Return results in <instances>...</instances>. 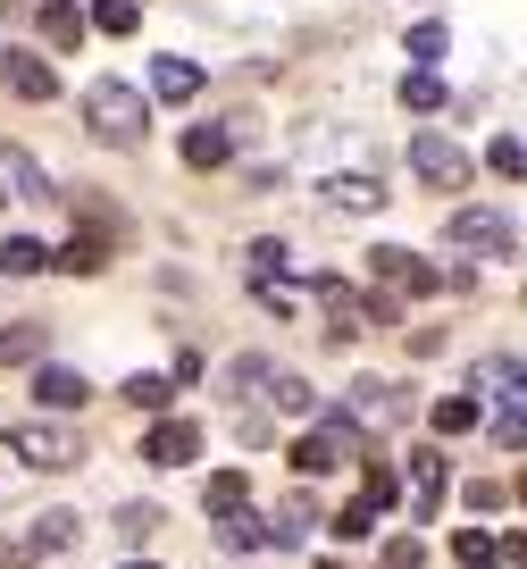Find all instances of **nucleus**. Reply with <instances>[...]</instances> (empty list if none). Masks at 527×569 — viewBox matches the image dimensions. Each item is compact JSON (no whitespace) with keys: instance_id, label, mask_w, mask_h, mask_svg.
<instances>
[{"instance_id":"nucleus-20","label":"nucleus","mask_w":527,"mask_h":569,"mask_svg":"<svg viewBox=\"0 0 527 569\" xmlns=\"http://www.w3.org/2000/svg\"><path fill=\"white\" fill-rule=\"evenodd\" d=\"M327 201H335V210H377V201H386V184H369V177H327Z\"/></svg>"},{"instance_id":"nucleus-32","label":"nucleus","mask_w":527,"mask_h":569,"mask_svg":"<svg viewBox=\"0 0 527 569\" xmlns=\"http://www.w3.org/2000/svg\"><path fill=\"white\" fill-rule=\"evenodd\" d=\"M494 445H503V452H527V410H519V402L494 410Z\"/></svg>"},{"instance_id":"nucleus-29","label":"nucleus","mask_w":527,"mask_h":569,"mask_svg":"<svg viewBox=\"0 0 527 569\" xmlns=\"http://www.w3.org/2000/svg\"><path fill=\"white\" fill-rule=\"evenodd\" d=\"M444 51H453V34H444L436 18H427V26H410V59H419V68H436Z\"/></svg>"},{"instance_id":"nucleus-33","label":"nucleus","mask_w":527,"mask_h":569,"mask_svg":"<svg viewBox=\"0 0 527 569\" xmlns=\"http://www.w3.org/2000/svg\"><path fill=\"white\" fill-rule=\"evenodd\" d=\"M268 402H277V410H310V386H301V377H268Z\"/></svg>"},{"instance_id":"nucleus-8","label":"nucleus","mask_w":527,"mask_h":569,"mask_svg":"<svg viewBox=\"0 0 527 569\" xmlns=\"http://www.w3.org/2000/svg\"><path fill=\"white\" fill-rule=\"evenodd\" d=\"M201 511H210V519L251 511V478H243V469H210V478H201Z\"/></svg>"},{"instance_id":"nucleus-25","label":"nucleus","mask_w":527,"mask_h":569,"mask_svg":"<svg viewBox=\"0 0 527 569\" xmlns=\"http://www.w3.org/2000/svg\"><path fill=\"white\" fill-rule=\"evenodd\" d=\"M126 402H142V410H168V402H176V377H159V369L126 377Z\"/></svg>"},{"instance_id":"nucleus-1","label":"nucleus","mask_w":527,"mask_h":569,"mask_svg":"<svg viewBox=\"0 0 527 569\" xmlns=\"http://www.w3.org/2000/svg\"><path fill=\"white\" fill-rule=\"evenodd\" d=\"M84 118H92V134L118 142V151H135V142H142V101H135V84H92V92H84Z\"/></svg>"},{"instance_id":"nucleus-21","label":"nucleus","mask_w":527,"mask_h":569,"mask_svg":"<svg viewBox=\"0 0 527 569\" xmlns=\"http://www.w3.org/2000/svg\"><path fill=\"white\" fill-rule=\"evenodd\" d=\"M453 561H460V569H494V561H503V545H494L486 528H460V536H453Z\"/></svg>"},{"instance_id":"nucleus-38","label":"nucleus","mask_w":527,"mask_h":569,"mask_svg":"<svg viewBox=\"0 0 527 569\" xmlns=\"http://www.w3.org/2000/svg\"><path fill=\"white\" fill-rule=\"evenodd\" d=\"M503 552H510V561H527V536H510V545H503Z\"/></svg>"},{"instance_id":"nucleus-10","label":"nucleus","mask_w":527,"mask_h":569,"mask_svg":"<svg viewBox=\"0 0 527 569\" xmlns=\"http://www.w3.org/2000/svg\"><path fill=\"white\" fill-rule=\"evenodd\" d=\"M84 377H76V369H59V360H42V369H34V402H51V410H84Z\"/></svg>"},{"instance_id":"nucleus-26","label":"nucleus","mask_w":527,"mask_h":569,"mask_svg":"<svg viewBox=\"0 0 527 569\" xmlns=\"http://www.w3.org/2000/svg\"><path fill=\"white\" fill-rule=\"evenodd\" d=\"M101 260H109V243H101V234H76V243L59 251V268H68V277H92Z\"/></svg>"},{"instance_id":"nucleus-4","label":"nucleus","mask_w":527,"mask_h":569,"mask_svg":"<svg viewBox=\"0 0 527 569\" xmlns=\"http://www.w3.org/2000/svg\"><path fill=\"white\" fill-rule=\"evenodd\" d=\"M142 461L151 469H193L201 461V427L193 419H159L151 436H142Z\"/></svg>"},{"instance_id":"nucleus-36","label":"nucleus","mask_w":527,"mask_h":569,"mask_svg":"<svg viewBox=\"0 0 527 569\" xmlns=\"http://www.w3.org/2000/svg\"><path fill=\"white\" fill-rule=\"evenodd\" d=\"M486 377H494V386H519V393H527V360H494Z\"/></svg>"},{"instance_id":"nucleus-37","label":"nucleus","mask_w":527,"mask_h":569,"mask_svg":"<svg viewBox=\"0 0 527 569\" xmlns=\"http://www.w3.org/2000/svg\"><path fill=\"white\" fill-rule=\"evenodd\" d=\"M0 569H34V545H9V536H0Z\"/></svg>"},{"instance_id":"nucleus-34","label":"nucleus","mask_w":527,"mask_h":569,"mask_svg":"<svg viewBox=\"0 0 527 569\" xmlns=\"http://www.w3.org/2000/svg\"><path fill=\"white\" fill-rule=\"evenodd\" d=\"M360 495H377V502L394 511V469H386V461H369V469H360Z\"/></svg>"},{"instance_id":"nucleus-12","label":"nucleus","mask_w":527,"mask_h":569,"mask_svg":"<svg viewBox=\"0 0 527 569\" xmlns=\"http://www.w3.org/2000/svg\"><path fill=\"white\" fill-rule=\"evenodd\" d=\"M34 268H59V251L42 243V234H9V243H0V277H34Z\"/></svg>"},{"instance_id":"nucleus-2","label":"nucleus","mask_w":527,"mask_h":569,"mask_svg":"<svg viewBox=\"0 0 527 569\" xmlns=\"http://www.w3.org/2000/svg\"><path fill=\"white\" fill-rule=\"evenodd\" d=\"M369 277L386 284V293H436L444 268H427L410 243H377V251H369Z\"/></svg>"},{"instance_id":"nucleus-7","label":"nucleus","mask_w":527,"mask_h":569,"mask_svg":"<svg viewBox=\"0 0 527 569\" xmlns=\"http://www.w3.org/2000/svg\"><path fill=\"white\" fill-rule=\"evenodd\" d=\"M0 84L18 92V101H51L59 76H51V59H34V51H0Z\"/></svg>"},{"instance_id":"nucleus-30","label":"nucleus","mask_w":527,"mask_h":569,"mask_svg":"<svg viewBox=\"0 0 527 569\" xmlns=\"http://www.w3.org/2000/svg\"><path fill=\"white\" fill-rule=\"evenodd\" d=\"M486 168H494V177H527V142H519V134H494Z\"/></svg>"},{"instance_id":"nucleus-22","label":"nucleus","mask_w":527,"mask_h":569,"mask_svg":"<svg viewBox=\"0 0 527 569\" xmlns=\"http://www.w3.org/2000/svg\"><path fill=\"white\" fill-rule=\"evenodd\" d=\"M243 268H251V284H277V277H285V243H277V234L243 243Z\"/></svg>"},{"instance_id":"nucleus-31","label":"nucleus","mask_w":527,"mask_h":569,"mask_svg":"<svg viewBox=\"0 0 527 569\" xmlns=\"http://www.w3.org/2000/svg\"><path fill=\"white\" fill-rule=\"evenodd\" d=\"M151 528H159V502H126V511H118V536H126V545H151Z\"/></svg>"},{"instance_id":"nucleus-39","label":"nucleus","mask_w":527,"mask_h":569,"mask_svg":"<svg viewBox=\"0 0 527 569\" xmlns=\"http://www.w3.org/2000/svg\"><path fill=\"white\" fill-rule=\"evenodd\" d=\"M126 569H159V561H126Z\"/></svg>"},{"instance_id":"nucleus-16","label":"nucleus","mask_w":527,"mask_h":569,"mask_svg":"<svg viewBox=\"0 0 527 569\" xmlns=\"http://www.w3.org/2000/svg\"><path fill=\"white\" fill-rule=\"evenodd\" d=\"M0 168H9V177H18V193H51V177H42V160H34V151H26V142H0Z\"/></svg>"},{"instance_id":"nucleus-35","label":"nucleus","mask_w":527,"mask_h":569,"mask_svg":"<svg viewBox=\"0 0 527 569\" xmlns=\"http://www.w3.org/2000/svg\"><path fill=\"white\" fill-rule=\"evenodd\" d=\"M386 569H419V536H394V545H386Z\"/></svg>"},{"instance_id":"nucleus-3","label":"nucleus","mask_w":527,"mask_h":569,"mask_svg":"<svg viewBox=\"0 0 527 569\" xmlns=\"http://www.w3.org/2000/svg\"><path fill=\"white\" fill-rule=\"evenodd\" d=\"M410 168H419L427 184H469V151H460L453 134H436V126L410 134Z\"/></svg>"},{"instance_id":"nucleus-18","label":"nucleus","mask_w":527,"mask_h":569,"mask_svg":"<svg viewBox=\"0 0 527 569\" xmlns=\"http://www.w3.org/2000/svg\"><path fill=\"white\" fill-rule=\"evenodd\" d=\"M218 545L227 552H260V545H277V528H260L251 511H235V519H218Z\"/></svg>"},{"instance_id":"nucleus-28","label":"nucleus","mask_w":527,"mask_h":569,"mask_svg":"<svg viewBox=\"0 0 527 569\" xmlns=\"http://www.w3.org/2000/svg\"><path fill=\"white\" fill-rule=\"evenodd\" d=\"M402 109H444V76H436V68L402 76Z\"/></svg>"},{"instance_id":"nucleus-6","label":"nucleus","mask_w":527,"mask_h":569,"mask_svg":"<svg viewBox=\"0 0 527 569\" xmlns=\"http://www.w3.org/2000/svg\"><path fill=\"white\" fill-rule=\"evenodd\" d=\"M444 243H453V251H510V218L503 210H453Z\"/></svg>"},{"instance_id":"nucleus-17","label":"nucleus","mask_w":527,"mask_h":569,"mask_svg":"<svg viewBox=\"0 0 527 569\" xmlns=\"http://www.w3.org/2000/svg\"><path fill=\"white\" fill-rule=\"evenodd\" d=\"M42 42H51V51H76V42H84V18H76L68 0H42Z\"/></svg>"},{"instance_id":"nucleus-24","label":"nucleus","mask_w":527,"mask_h":569,"mask_svg":"<svg viewBox=\"0 0 527 569\" xmlns=\"http://www.w3.org/2000/svg\"><path fill=\"white\" fill-rule=\"evenodd\" d=\"M427 419H436V436H469V427H477V402H469V393H444Z\"/></svg>"},{"instance_id":"nucleus-27","label":"nucleus","mask_w":527,"mask_h":569,"mask_svg":"<svg viewBox=\"0 0 527 569\" xmlns=\"http://www.w3.org/2000/svg\"><path fill=\"white\" fill-rule=\"evenodd\" d=\"M92 26H101V34H135L142 9H135V0H92Z\"/></svg>"},{"instance_id":"nucleus-9","label":"nucleus","mask_w":527,"mask_h":569,"mask_svg":"<svg viewBox=\"0 0 527 569\" xmlns=\"http://www.w3.org/2000/svg\"><path fill=\"white\" fill-rule=\"evenodd\" d=\"M410 486H419V495H410V511H419V519H436L444 486H453V469H444V452H410Z\"/></svg>"},{"instance_id":"nucleus-15","label":"nucleus","mask_w":527,"mask_h":569,"mask_svg":"<svg viewBox=\"0 0 527 569\" xmlns=\"http://www.w3.org/2000/svg\"><path fill=\"white\" fill-rule=\"evenodd\" d=\"M377 519H386V502H377V495H360V502H344V511H335V536H344V545H369V536H377Z\"/></svg>"},{"instance_id":"nucleus-23","label":"nucleus","mask_w":527,"mask_h":569,"mask_svg":"<svg viewBox=\"0 0 527 569\" xmlns=\"http://www.w3.org/2000/svg\"><path fill=\"white\" fill-rule=\"evenodd\" d=\"M26 545H34V552H68V545H76V511H42Z\"/></svg>"},{"instance_id":"nucleus-13","label":"nucleus","mask_w":527,"mask_h":569,"mask_svg":"<svg viewBox=\"0 0 527 569\" xmlns=\"http://www.w3.org/2000/svg\"><path fill=\"white\" fill-rule=\"evenodd\" d=\"M151 92H159V101H193V92H201V68H193V59H151Z\"/></svg>"},{"instance_id":"nucleus-14","label":"nucleus","mask_w":527,"mask_h":569,"mask_svg":"<svg viewBox=\"0 0 527 569\" xmlns=\"http://www.w3.org/2000/svg\"><path fill=\"white\" fill-rule=\"evenodd\" d=\"M285 461H294L301 478H327V469L344 461V452H335V436H327V427H310V436H294V452H285Z\"/></svg>"},{"instance_id":"nucleus-5","label":"nucleus","mask_w":527,"mask_h":569,"mask_svg":"<svg viewBox=\"0 0 527 569\" xmlns=\"http://www.w3.org/2000/svg\"><path fill=\"white\" fill-rule=\"evenodd\" d=\"M9 445H18L26 469H76V461H84V445H76L68 427H18Z\"/></svg>"},{"instance_id":"nucleus-19","label":"nucleus","mask_w":527,"mask_h":569,"mask_svg":"<svg viewBox=\"0 0 527 569\" xmlns=\"http://www.w3.org/2000/svg\"><path fill=\"white\" fill-rule=\"evenodd\" d=\"M42 352V319H18V327H0V369H18V360Z\"/></svg>"},{"instance_id":"nucleus-11","label":"nucleus","mask_w":527,"mask_h":569,"mask_svg":"<svg viewBox=\"0 0 527 569\" xmlns=\"http://www.w3.org/2000/svg\"><path fill=\"white\" fill-rule=\"evenodd\" d=\"M227 160H235V126H193V134H185V168L210 177V168H227Z\"/></svg>"}]
</instances>
